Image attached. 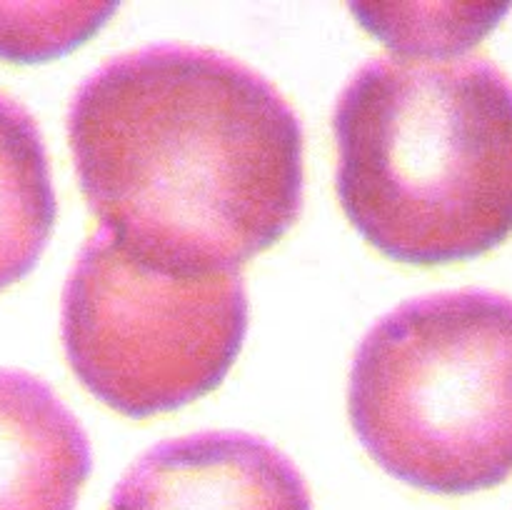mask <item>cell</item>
<instances>
[{
	"label": "cell",
	"instance_id": "3",
	"mask_svg": "<svg viewBox=\"0 0 512 510\" xmlns=\"http://www.w3.org/2000/svg\"><path fill=\"white\" fill-rule=\"evenodd\" d=\"M348 413L388 475L435 495L512 475V300L488 290L415 298L370 328Z\"/></svg>",
	"mask_w": 512,
	"mask_h": 510
},
{
	"label": "cell",
	"instance_id": "6",
	"mask_svg": "<svg viewBox=\"0 0 512 510\" xmlns=\"http://www.w3.org/2000/svg\"><path fill=\"white\" fill-rule=\"evenodd\" d=\"M90 470L88 435L53 388L0 368V510H75Z\"/></svg>",
	"mask_w": 512,
	"mask_h": 510
},
{
	"label": "cell",
	"instance_id": "4",
	"mask_svg": "<svg viewBox=\"0 0 512 510\" xmlns=\"http://www.w3.org/2000/svg\"><path fill=\"white\" fill-rule=\"evenodd\" d=\"M248 318L240 270L163 273L98 230L65 283L60 330L83 388L143 420L213 393L238 360Z\"/></svg>",
	"mask_w": 512,
	"mask_h": 510
},
{
	"label": "cell",
	"instance_id": "2",
	"mask_svg": "<svg viewBox=\"0 0 512 510\" xmlns=\"http://www.w3.org/2000/svg\"><path fill=\"white\" fill-rule=\"evenodd\" d=\"M335 190L395 263L478 258L512 235V83L485 58L383 55L333 113Z\"/></svg>",
	"mask_w": 512,
	"mask_h": 510
},
{
	"label": "cell",
	"instance_id": "5",
	"mask_svg": "<svg viewBox=\"0 0 512 510\" xmlns=\"http://www.w3.org/2000/svg\"><path fill=\"white\" fill-rule=\"evenodd\" d=\"M108 510H313L308 483L275 445L238 430H203L145 450Z\"/></svg>",
	"mask_w": 512,
	"mask_h": 510
},
{
	"label": "cell",
	"instance_id": "7",
	"mask_svg": "<svg viewBox=\"0 0 512 510\" xmlns=\"http://www.w3.org/2000/svg\"><path fill=\"white\" fill-rule=\"evenodd\" d=\"M55 215L58 200L38 123L0 93V293L38 265Z\"/></svg>",
	"mask_w": 512,
	"mask_h": 510
},
{
	"label": "cell",
	"instance_id": "1",
	"mask_svg": "<svg viewBox=\"0 0 512 510\" xmlns=\"http://www.w3.org/2000/svg\"><path fill=\"white\" fill-rule=\"evenodd\" d=\"M68 140L100 230L163 273H235L303 208L298 115L215 50L168 43L108 60L75 93Z\"/></svg>",
	"mask_w": 512,
	"mask_h": 510
}]
</instances>
